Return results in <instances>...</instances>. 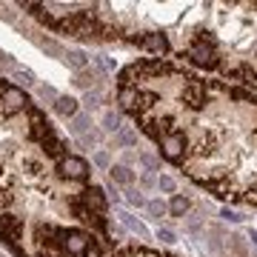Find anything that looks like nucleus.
I'll return each instance as SVG.
<instances>
[{
    "label": "nucleus",
    "mask_w": 257,
    "mask_h": 257,
    "mask_svg": "<svg viewBox=\"0 0 257 257\" xmlns=\"http://www.w3.org/2000/svg\"><path fill=\"white\" fill-rule=\"evenodd\" d=\"M0 114L3 117H12L15 111H23V109H29V94L23 92V89H18V86H12V83H6V80H0Z\"/></svg>",
    "instance_id": "f257e3e1"
},
{
    "label": "nucleus",
    "mask_w": 257,
    "mask_h": 257,
    "mask_svg": "<svg viewBox=\"0 0 257 257\" xmlns=\"http://www.w3.org/2000/svg\"><path fill=\"white\" fill-rule=\"evenodd\" d=\"M160 155L169 160V163H175V166H183V160H186V135L180 132V126L175 123V128L166 135L160 143Z\"/></svg>",
    "instance_id": "f03ea898"
},
{
    "label": "nucleus",
    "mask_w": 257,
    "mask_h": 257,
    "mask_svg": "<svg viewBox=\"0 0 257 257\" xmlns=\"http://www.w3.org/2000/svg\"><path fill=\"white\" fill-rule=\"evenodd\" d=\"M57 172H60V177H66V180H77V183H86V180H89V163L77 155L63 157V160L57 163Z\"/></svg>",
    "instance_id": "7ed1b4c3"
},
{
    "label": "nucleus",
    "mask_w": 257,
    "mask_h": 257,
    "mask_svg": "<svg viewBox=\"0 0 257 257\" xmlns=\"http://www.w3.org/2000/svg\"><path fill=\"white\" fill-rule=\"evenodd\" d=\"M140 49H146L149 55H155V57H163L172 52V46H169V37L163 35V32H143V35L135 40Z\"/></svg>",
    "instance_id": "20e7f679"
},
{
    "label": "nucleus",
    "mask_w": 257,
    "mask_h": 257,
    "mask_svg": "<svg viewBox=\"0 0 257 257\" xmlns=\"http://www.w3.org/2000/svg\"><path fill=\"white\" fill-rule=\"evenodd\" d=\"M80 203H83V209L89 211V214H94V217H103L106 209H109V200H106V194H103L100 186H89L80 194Z\"/></svg>",
    "instance_id": "39448f33"
},
{
    "label": "nucleus",
    "mask_w": 257,
    "mask_h": 257,
    "mask_svg": "<svg viewBox=\"0 0 257 257\" xmlns=\"http://www.w3.org/2000/svg\"><path fill=\"white\" fill-rule=\"evenodd\" d=\"M29 126H32V128H29V138L37 140V143H40V140H46L49 135H55L52 123H49L46 114L37 109V106H29Z\"/></svg>",
    "instance_id": "423d86ee"
},
{
    "label": "nucleus",
    "mask_w": 257,
    "mask_h": 257,
    "mask_svg": "<svg viewBox=\"0 0 257 257\" xmlns=\"http://www.w3.org/2000/svg\"><path fill=\"white\" fill-rule=\"evenodd\" d=\"M20 234H23V220L12 217V214H0V243L3 246H18Z\"/></svg>",
    "instance_id": "0eeeda50"
},
{
    "label": "nucleus",
    "mask_w": 257,
    "mask_h": 257,
    "mask_svg": "<svg viewBox=\"0 0 257 257\" xmlns=\"http://www.w3.org/2000/svg\"><path fill=\"white\" fill-rule=\"evenodd\" d=\"M89 234L86 231H80V229H69L66 231V243H63V248L69 251V254H74V257H86L89 254Z\"/></svg>",
    "instance_id": "6e6552de"
},
{
    "label": "nucleus",
    "mask_w": 257,
    "mask_h": 257,
    "mask_svg": "<svg viewBox=\"0 0 257 257\" xmlns=\"http://www.w3.org/2000/svg\"><path fill=\"white\" fill-rule=\"evenodd\" d=\"M40 146H43V152H46L49 157H55L57 163L66 157V149H69V146H66V140L57 138V135H49L46 140H40Z\"/></svg>",
    "instance_id": "1a4fd4ad"
},
{
    "label": "nucleus",
    "mask_w": 257,
    "mask_h": 257,
    "mask_svg": "<svg viewBox=\"0 0 257 257\" xmlns=\"http://www.w3.org/2000/svg\"><path fill=\"white\" fill-rule=\"evenodd\" d=\"M138 86H117V103L123 111H135L138 109Z\"/></svg>",
    "instance_id": "9d476101"
},
{
    "label": "nucleus",
    "mask_w": 257,
    "mask_h": 257,
    "mask_svg": "<svg viewBox=\"0 0 257 257\" xmlns=\"http://www.w3.org/2000/svg\"><path fill=\"white\" fill-rule=\"evenodd\" d=\"M109 177H111V183L126 186V189H132V183H135V172H132L128 166H123V163L109 166Z\"/></svg>",
    "instance_id": "9b49d317"
},
{
    "label": "nucleus",
    "mask_w": 257,
    "mask_h": 257,
    "mask_svg": "<svg viewBox=\"0 0 257 257\" xmlns=\"http://www.w3.org/2000/svg\"><path fill=\"white\" fill-rule=\"evenodd\" d=\"M55 111L60 114V117H66V120H72L77 111H80V103L74 100V97H69V94H60L55 100Z\"/></svg>",
    "instance_id": "f8f14e48"
},
{
    "label": "nucleus",
    "mask_w": 257,
    "mask_h": 257,
    "mask_svg": "<svg viewBox=\"0 0 257 257\" xmlns=\"http://www.w3.org/2000/svg\"><path fill=\"white\" fill-rule=\"evenodd\" d=\"M63 63L72 66L74 72H83V69H89V55H86L83 49H69L63 55Z\"/></svg>",
    "instance_id": "ddd939ff"
},
{
    "label": "nucleus",
    "mask_w": 257,
    "mask_h": 257,
    "mask_svg": "<svg viewBox=\"0 0 257 257\" xmlns=\"http://www.w3.org/2000/svg\"><path fill=\"white\" fill-rule=\"evenodd\" d=\"M128 146H138V128L123 126L120 132H114V149H128Z\"/></svg>",
    "instance_id": "4468645a"
},
{
    "label": "nucleus",
    "mask_w": 257,
    "mask_h": 257,
    "mask_svg": "<svg viewBox=\"0 0 257 257\" xmlns=\"http://www.w3.org/2000/svg\"><path fill=\"white\" fill-rule=\"evenodd\" d=\"M192 209V200L183 197V194H172V200H169V214L172 217H186V211Z\"/></svg>",
    "instance_id": "2eb2a0df"
},
{
    "label": "nucleus",
    "mask_w": 257,
    "mask_h": 257,
    "mask_svg": "<svg viewBox=\"0 0 257 257\" xmlns=\"http://www.w3.org/2000/svg\"><path fill=\"white\" fill-rule=\"evenodd\" d=\"M120 220H123V226H126L128 231H135L138 237L149 240V229H146V226H143V223L138 220V217H135V214H128V211H123V214H120Z\"/></svg>",
    "instance_id": "dca6fc26"
},
{
    "label": "nucleus",
    "mask_w": 257,
    "mask_h": 257,
    "mask_svg": "<svg viewBox=\"0 0 257 257\" xmlns=\"http://www.w3.org/2000/svg\"><path fill=\"white\" fill-rule=\"evenodd\" d=\"M89 123H92V120H89V114L77 111V114L69 120V132H72V135H80V138H83V135L89 132Z\"/></svg>",
    "instance_id": "f3484780"
},
{
    "label": "nucleus",
    "mask_w": 257,
    "mask_h": 257,
    "mask_svg": "<svg viewBox=\"0 0 257 257\" xmlns=\"http://www.w3.org/2000/svg\"><path fill=\"white\" fill-rule=\"evenodd\" d=\"M100 126H103V132H120L123 128V117H120V111H106L103 114V120H100Z\"/></svg>",
    "instance_id": "a211bd4d"
},
{
    "label": "nucleus",
    "mask_w": 257,
    "mask_h": 257,
    "mask_svg": "<svg viewBox=\"0 0 257 257\" xmlns=\"http://www.w3.org/2000/svg\"><path fill=\"white\" fill-rule=\"evenodd\" d=\"M74 86H77V89H86V92H92V86H94V74L89 72V69H83V72H77L74 74Z\"/></svg>",
    "instance_id": "6ab92c4d"
},
{
    "label": "nucleus",
    "mask_w": 257,
    "mask_h": 257,
    "mask_svg": "<svg viewBox=\"0 0 257 257\" xmlns=\"http://www.w3.org/2000/svg\"><path fill=\"white\" fill-rule=\"evenodd\" d=\"M146 211L155 217V220H160V217H166V214H169V206H166L163 200H146Z\"/></svg>",
    "instance_id": "aec40b11"
},
{
    "label": "nucleus",
    "mask_w": 257,
    "mask_h": 257,
    "mask_svg": "<svg viewBox=\"0 0 257 257\" xmlns=\"http://www.w3.org/2000/svg\"><path fill=\"white\" fill-rule=\"evenodd\" d=\"M157 189L163 194H175L177 192V183H175V177H169V175H160L157 177Z\"/></svg>",
    "instance_id": "412c9836"
},
{
    "label": "nucleus",
    "mask_w": 257,
    "mask_h": 257,
    "mask_svg": "<svg viewBox=\"0 0 257 257\" xmlns=\"http://www.w3.org/2000/svg\"><path fill=\"white\" fill-rule=\"evenodd\" d=\"M40 46H43V52H49V55H55V57H60V60H63L66 49L60 46L57 40H40Z\"/></svg>",
    "instance_id": "4be33fe9"
},
{
    "label": "nucleus",
    "mask_w": 257,
    "mask_h": 257,
    "mask_svg": "<svg viewBox=\"0 0 257 257\" xmlns=\"http://www.w3.org/2000/svg\"><path fill=\"white\" fill-rule=\"evenodd\" d=\"M138 160H140L143 166H146L149 172H157V169H160V160H157L155 155H149V152H140V155H138Z\"/></svg>",
    "instance_id": "5701e85b"
},
{
    "label": "nucleus",
    "mask_w": 257,
    "mask_h": 257,
    "mask_svg": "<svg viewBox=\"0 0 257 257\" xmlns=\"http://www.w3.org/2000/svg\"><path fill=\"white\" fill-rule=\"evenodd\" d=\"M15 80L23 83V86H35V74L29 72V69H20L18 66V69H15Z\"/></svg>",
    "instance_id": "b1692460"
},
{
    "label": "nucleus",
    "mask_w": 257,
    "mask_h": 257,
    "mask_svg": "<svg viewBox=\"0 0 257 257\" xmlns=\"http://www.w3.org/2000/svg\"><path fill=\"white\" fill-rule=\"evenodd\" d=\"M126 200L132 203L135 209H146V197H143L140 192H135V189H128V192H126Z\"/></svg>",
    "instance_id": "393cba45"
},
{
    "label": "nucleus",
    "mask_w": 257,
    "mask_h": 257,
    "mask_svg": "<svg viewBox=\"0 0 257 257\" xmlns=\"http://www.w3.org/2000/svg\"><path fill=\"white\" fill-rule=\"evenodd\" d=\"M100 92H86L83 94V106H86V109H94V106H100Z\"/></svg>",
    "instance_id": "a878e982"
},
{
    "label": "nucleus",
    "mask_w": 257,
    "mask_h": 257,
    "mask_svg": "<svg viewBox=\"0 0 257 257\" xmlns=\"http://www.w3.org/2000/svg\"><path fill=\"white\" fill-rule=\"evenodd\" d=\"M37 92H40V97H43V100H46V103H55L57 97H60V94H57L55 89H52V86H40Z\"/></svg>",
    "instance_id": "bb28decb"
},
{
    "label": "nucleus",
    "mask_w": 257,
    "mask_h": 257,
    "mask_svg": "<svg viewBox=\"0 0 257 257\" xmlns=\"http://www.w3.org/2000/svg\"><path fill=\"white\" fill-rule=\"evenodd\" d=\"M94 143H100V132H86L80 138V146H94Z\"/></svg>",
    "instance_id": "cd10ccee"
},
{
    "label": "nucleus",
    "mask_w": 257,
    "mask_h": 257,
    "mask_svg": "<svg viewBox=\"0 0 257 257\" xmlns=\"http://www.w3.org/2000/svg\"><path fill=\"white\" fill-rule=\"evenodd\" d=\"M157 240H160V243H175L177 234L172 229H157Z\"/></svg>",
    "instance_id": "c85d7f7f"
},
{
    "label": "nucleus",
    "mask_w": 257,
    "mask_h": 257,
    "mask_svg": "<svg viewBox=\"0 0 257 257\" xmlns=\"http://www.w3.org/2000/svg\"><path fill=\"white\" fill-rule=\"evenodd\" d=\"M94 163L100 166V169H109V152H94Z\"/></svg>",
    "instance_id": "c756f323"
},
{
    "label": "nucleus",
    "mask_w": 257,
    "mask_h": 257,
    "mask_svg": "<svg viewBox=\"0 0 257 257\" xmlns=\"http://www.w3.org/2000/svg\"><path fill=\"white\" fill-rule=\"evenodd\" d=\"M220 217H223V220H229V223H240V220H243L237 211H231V209H223V211H220Z\"/></svg>",
    "instance_id": "7c9ffc66"
},
{
    "label": "nucleus",
    "mask_w": 257,
    "mask_h": 257,
    "mask_svg": "<svg viewBox=\"0 0 257 257\" xmlns=\"http://www.w3.org/2000/svg\"><path fill=\"white\" fill-rule=\"evenodd\" d=\"M140 186H143V189H152V186H157V177L152 175V172H146V175L140 177Z\"/></svg>",
    "instance_id": "2f4dec72"
},
{
    "label": "nucleus",
    "mask_w": 257,
    "mask_h": 257,
    "mask_svg": "<svg viewBox=\"0 0 257 257\" xmlns=\"http://www.w3.org/2000/svg\"><path fill=\"white\" fill-rule=\"evenodd\" d=\"M135 160H138V155H132V152H126V155H123V166H128V169H132V163H135Z\"/></svg>",
    "instance_id": "473e14b6"
},
{
    "label": "nucleus",
    "mask_w": 257,
    "mask_h": 257,
    "mask_svg": "<svg viewBox=\"0 0 257 257\" xmlns=\"http://www.w3.org/2000/svg\"><path fill=\"white\" fill-rule=\"evenodd\" d=\"M106 229H109V234H117V237H123V234H126V231L120 229V226H114V223H109Z\"/></svg>",
    "instance_id": "72a5a7b5"
},
{
    "label": "nucleus",
    "mask_w": 257,
    "mask_h": 257,
    "mask_svg": "<svg viewBox=\"0 0 257 257\" xmlns=\"http://www.w3.org/2000/svg\"><path fill=\"white\" fill-rule=\"evenodd\" d=\"M248 237H251V243L257 246V231H248Z\"/></svg>",
    "instance_id": "f704fd0d"
},
{
    "label": "nucleus",
    "mask_w": 257,
    "mask_h": 257,
    "mask_svg": "<svg viewBox=\"0 0 257 257\" xmlns=\"http://www.w3.org/2000/svg\"><path fill=\"white\" fill-rule=\"evenodd\" d=\"M3 57H6V55H3V52H0V63H3Z\"/></svg>",
    "instance_id": "c9c22d12"
}]
</instances>
